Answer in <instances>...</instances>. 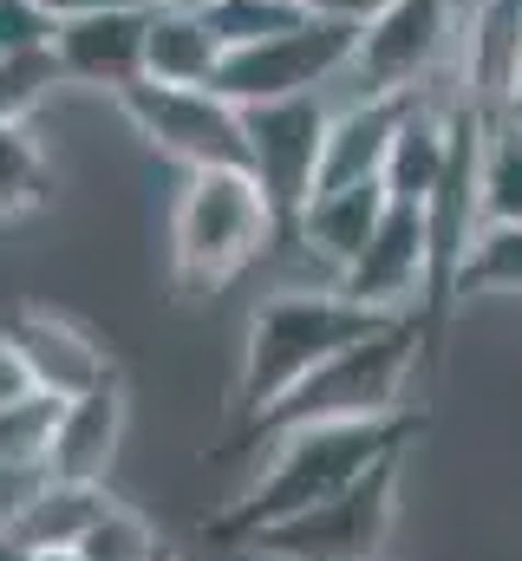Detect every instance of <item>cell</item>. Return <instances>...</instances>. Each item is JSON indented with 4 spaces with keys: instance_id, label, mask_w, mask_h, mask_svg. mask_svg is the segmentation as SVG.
<instances>
[{
    "instance_id": "1",
    "label": "cell",
    "mask_w": 522,
    "mask_h": 561,
    "mask_svg": "<svg viewBox=\"0 0 522 561\" xmlns=\"http://www.w3.org/2000/svg\"><path fill=\"white\" fill-rule=\"evenodd\" d=\"M411 437H418V412L274 431V437H268V463L256 470V483L216 516V542H249L261 529H274V523H287V516L327 503V496H340V490L360 483L366 470L405 457Z\"/></svg>"
},
{
    "instance_id": "2",
    "label": "cell",
    "mask_w": 522,
    "mask_h": 561,
    "mask_svg": "<svg viewBox=\"0 0 522 561\" xmlns=\"http://www.w3.org/2000/svg\"><path fill=\"white\" fill-rule=\"evenodd\" d=\"M398 313H373L360 300H347L340 287H287L274 300H261L242 340V373H236V399L242 412L261 419L281 392H294L320 359H333L340 346L379 333Z\"/></svg>"
},
{
    "instance_id": "3",
    "label": "cell",
    "mask_w": 522,
    "mask_h": 561,
    "mask_svg": "<svg viewBox=\"0 0 522 561\" xmlns=\"http://www.w3.org/2000/svg\"><path fill=\"white\" fill-rule=\"evenodd\" d=\"M418 346H424L418 313H398L379 333H366V340L340 346L333 359H320L294 392H281V399L249 424H256L261 437H274V431H300V424H353V419L411 412V405H405V386H411Z\"/></svg>"
},
{
    "instance_id": "4",
    "label": "cell",
    "mask_w": 522,
    "mask_h": 561,
    "mask_svg": "<svg viewBox=\"0 0 522 561\" xmlns=\"http://www.w3.org/2000/svg\"><path fill=\"white\" fill-rule=\"evenodd\" d=\"M281 236L274 203L261 196V183L242 163H216V170H190L177 216H170V262L183 287H223L249 262L268 255V242Z\"/></svg>"
},
{
    "instance_id": "5",
    "label": "cell",
    "mask_w": 522,
    "mask_h": 561,
    "mask_svg": "<svg viewBox=\"0 0 522 561\" xmlns=\"http://www.w3.org/2000/svg\"><path fill=\"white\" fill-rule=\"evenodd\" d=\"M464 0H392L360 26V53L347 72V99H418L438 92L444 66H457Z\"/></svg>"
},
{
    "instance_id": "6",
    "label": "cell",
    "mask_w": 522,
    "mask_h": 561,
    "mask_svg": "<svg viewBox=\"0 0 522 561\" xmlns=\"http://www.w3.org/2000/svg\"><path fill=\"white\" fill-rule=\"evenodd\" d=\"M353 53H360V26H353V20L307 13L300 26L274 33V39H256V46L223 53V66H216V92H223L229 105L307 99V92L327 99L333 85H347Z\"/></svg>"
},
{
    "instance_id": "7",
    "label": "cell",
    "mask_w": 522,
    "mask_h": 561,
    "mask_svg": "<svg viewBox=\"0 0 522 561\" xmlns=\"http://www.w3.org/2000/svg\"><path fill=\"white\" fill-rule=\"evenodd\" d=\"M392 516H398V457L347 483L340 496L249 536L242 549L256 561H373L392 536Z\"/></svg>"
},
{
    "instance_id": "8",
    "label": "cell",
    "mask_w": 522,
    "mask_h": 561,
    "mask_svg": "<svg viewBox=\"0 0 522 561\" xmlns=\"http://www.w3.org/2000/svg\"><path fill=\"white\" fill-rule=\"evenodd\" d=\"M118 112L130 131L150 144L157 157L183 163V170H216V163H242V105H229L216 85H157L137 79L118 92Z\"/></svg>"
},
{
    "instance_id": "9",
    "label": "cell",
    "mask_w": 522,
    "mask_h": 561,
    "mask_svg": "<svg viewBox=\"0 0 522 561\" xmlns=\"http://www.w3.org/2000/svg\"><path fill=\"white\" fill-rule=\"evenodd\" d=\"M327 125H333V105H327L320 92L242 105V170L261 183V196L274 203L281 222H287V216L314 196V183H320Z\"/></svg>"
},
{
    "instance_id": "10",
    "label": "cell",
    "mask_w": 522,
    "mask_h": 561,
    "mask_svg": "<svg viewBox=\"0 0 522 561\" xmlns=\"http://www.w3.org/2000/svg\"><path fill=\"white\" fill-rule=\"evenodd\" d=\"M340 294L373 307V313H418V300L438 294L431 268V222L418 203H386L379 229L366 236V249L353 255V268L340 275Z\"/></svg>"
},
{
    "instance_id": "11",
    "label": "cell",
    "mask_w": 522,
    "mask_h": 561,
    "mask_svg": "<svg viewBox=\"0 0 522 561\" xmlns=\"http://www.w3.org/2000/svg\"><path fill=\"white\" fill-rule=\"evenodd\" d=\"M144 20H150V0L59 20V26H53L59 79H66V85H86V92H105V99L130 92V85L144 79Z\"/></svg>"
},
{
    "instance_id": "12",
    "label": "cell",
    "mask_w": 522,
    "mask_h": 561,
    "mask_svg": "<svg viewBox=\"0 0 522 561\" xmlns=\"http://www.w3.org/2000/svg\"><path fill=\"white\" fill-rule=\"evenodd\" d=\"M457 66H464V105L484 118L522 105V0H464V33H457Z\"/></svg>"
},
{
    "instance_id": "13",
    "label": "cell",
    "mask_w": 522,
    "mask_h": 561,
    "mask_svg": "<svg viewBox=\"0 0 522 561\" xmlns=\"http://www.w3.org/2000/svg\"><path fill=\"white\" fill-rule=\"evenodd\" d=\"M386 183H333V190H314L281 229H294V242L314 255V268L327 287H340V275L353 268V255L366 249V236L379 229L386 216Z\"/></svg>"
},
{
    "instance_id": "14",
    "label": "cell",
    "mask_w": 522,
    "mask_h": 561,
    "mask_svg": "<svg viewBox=\"0 0 522 561\" xmlns=\"http://www.w3.org/2000/svg\"><path fill=\"white\" fill-rule=\"evenodd\" d=\"M7 340L20 346L33 386L53 392V399H79V392H99V386L118 379L112 353H105L79 320H66V313H20V320L7 327Z\"/></svg>"
},
{
    "instance_id": "15",
    "label": "cell",
    "mask_w": 522,
    "mask_h": 561,
    "mask_svg": "<svg viewBox=\"0 0 522 561\" xmlns=\"http://www.w3.org/2000/svg\"><path fill=\"white\" fill-rule=\"evenodd\" d=\"M118 444H125V386L112 379V386L79 392V399L59 405L46 477H59V483H105V470L118 463Z\"/></svg>"
},
{
    "instance_id": "16",
    "label": "cell",
    "mask_w": 522,
    "mask_h": 561,
    "mask_svg": "<svg viewBox=\"0 0 522 561\" xmlns=\"http://www.w3.org/2000/svg\"><path fill=\"white\" fill-rule=\"evenodd\" d=\"M216 66H223V39L209 33L203 7L150 0V20H144V79H157V85H216Z\"/></svg>"
},
{
    "instance_id": "17",
    "label": "cell",
    "mask_w": 522,
    "mask_h": 561,
    "mask_svg": "<svg viewBox=\"0 0 522 561\" xmlns=\"http://www.w3.org/2000/svg\"><path fill=\"white\" fill-rule=\"evenodd\" d=\"M398 112H405V99H347V105H333L327 150H320V183H314V190H333V183H379V176H386L392 131H398Z\"/></svg>"
},
{
    "instance_id": "18",
    "label": "cell",
    "mask_w": 522,
    "mask_h": 561,
    "mask_svg": "<svg viewBox=\"0 0 522 561\" xmlns=\"http://www.w3.org/2000/svg\"><path fill=\"white\" fill-rule=\"evenodd\" d=\"M105 503H112L105 483H59V477H39L33 496L20 503V516H13L7 529H13L33 556H72V549L86 542V529L99 523Z\"/></svg>"
},
{
    "instance_id": "19",
    "label": "cell",
    "mask_w": 522,
    "mask_h": 561,
    "mask_svg": "<svg viewBox=\"0 0 522 561\" xmlns=\"http://www.w3.org/2000/svg\"><path fill=\"white\" fill-rule=\"evenodd\" d=\"M477 190H484V222H522V105L484 118Z\"/></svg>"
},
{
    "instance_id": "20",
    "label": "cell",
    "mask_w": 522,
    "mask_h": 561,
    "mask_svg": "<svg viewBox=\"0 0 522 561\" xmlns=\"http://www.w3.org/2000/svg\"><path fill=\"white\" fill-rule=\"evenodd\" d=\"M59 405L53 392H26L13 405H0V470H33L46 477V450H53V424H59Z\"/></svg>"
},
{
    "instance_id": "21",
    "label": "cell",
    "mask_w": 522,
    "mask_h": 561,
    "mask_svg": "<svg viewBox=\"0 0 522 561\" xmlns=\"http://www.w3.org/2000/svg\"><path fill=\"white\" fill-rule=\"evenodd\" d=\"M451 294H522V222H484Z\"/></svg>"
},
{
    "instance_id": "22",
    "label": "cell",
    "mask_w": 522,
    "mask_h": 561,
    "mask_svg": "<svg viewBox=\"0 0 522 561\" xmlns=\"http://www.w3.org/2000/svg\"><path fill=\"white\" fill-rule=\"evenodd\" d=\"M53 190V170H46V150L33 144L26 125H0V222L13 216H33Z\"/></svg>"
},
{
    "instance_id": "23",
    "label": "cell",
    "mask_w": 522,
    "mask_h": 561,
    "mask_svg": "<svg viewBox=\"0 0 522 561\" xmlns=\"http://www.w3.org/2000/svg\"><path fill=\"white\" fill-rule=\"evenodd\" d=\"M307 13H314L307 0H209V7H203V20H209V33L223 39V53L256 46V39H274V33L300 26Z\"/></svg>"
},
{
    "instance_id": "24",
    "label": "cell",
    "mask_w": 522,
    "mask_h": 561,
    "mask_svg": "<svg viewBox=\"0 0 522 561\" xmlns=\"http://www.w3.org/2000/svg\"><path fill=\"white\" fill-rule=\"evenodd\" d=\"M72 556H79V561H163L170 549L157 542V529H150L137 510L105 503V510H99V523L86 529V542H79Z\"/></svg>"
},
{
    "instance_id": "25",
    "label": "cell",
    "mask_w": 522,
    "mask_h": 561,
    "mask_svg": "<svg viewBox=\"0 0 522 561\" xmlns=\"http://www.w3.org/2000/svg\"><path fill=\"white\" fill-rule=\"evenodd\" d=\"M53 85H66V79H59V59H53V46H33V53H13V59H0V125H26Z\"/></svg>"
},
{
    "instance_id": "26",
    "label": "cell",
    "mask_w": 522,
    "mask_h": 561,
    "mask_svg": "<svg viewBox=\"0 0 522 561\" xmlns=\"http://www.w3.org/2000/svg\"><path fill=\"white\" fill-rule=\"evenodd\" d=\"M53 46V20L39 13V0H0V59Z\"/></svg>"
},
{
    "instance_id": "27",
    "label": "cell",
    "mask_w": 522,
    "mask_h": 561,
    "mask_svg": "<svg viewBox=\"0 0 522 561\" xmlns=\"http://www.w3.org/2000/svg\"><path fill=\"white\" fill-rule=\"evenodd\" d=\"M26 392H33V373H26L20 346L0 333V405H13V399H26Z\"/></svg>"
},
{
    "instance_id": "28",
    "label": "cell",
    "mask_w": 522,
    "mask_h": 561,
    "mask_svg": "<svg viewBox=\"0 0 522 561\" xmlns=\"http://www.w3.org/2000/svg\"><path fill=\"white\" fill-rule=\"evenodd\" d=\"M314 13H327V20H353V26H366V20H379L392 0H307Z\"/></svg>"
},
{
    "instance_id": "29",
    "label": "cell",
    "mask_w": 522,
    "mask_h": 561,
    "mask_svg": "<svg viewBox=\"0 0 522 561\" xmlns=\"http://www.w3.org/2000/svg\"><path fill=\"white\" fill-rule=\"evenodd\" d=\"M105 7H130V0H39V13L59 26V20H79V13H105Z\"/></svg>"
},
{
    "instance_id": "30",
    "label": "cell",
    "mask_w": 522,
    "mask_h": 561,
    "mask_svg": "<svg viewBox=\"0 0 522 561\" xmlns=\"http://www.w3.org/2000/svg\"><path fill=\"white\" fill-rule=\"evenodd\" d=\"M0 561H39V556H33V549L13 536V529H0Z\"/></svg>"
},
{
    "instance_id": "31",
    "label": "cell",
    "mask_w": 522,
    "mask_h": 561,
    "mask_svg": "<svg viewBox=\"0 0 522 561\" xmlns=\"http://www.w3.org/2000/svg\"><path fill=\"white\" fill-rule=\"evenodd\" d=\"M39 561H79V556H39Z\"/></svg>"
},
{
    "instance_id": "32",
    "label": "cell",
    "mask_w": 522,
    "mask_h": 561,
    "mask_svg": "<svg viewBox=\"0 0 522 561\" xmlns=\"http://www.w3.org/2000/svg\"><path fill=\"white\" fill-rule=\"evenodd\" d=\"M183 7H209V0H183Z\"/></svg>"
},
{
    "instance_id": "33",
    "label": "cell",
    "mask_w": 522,
    "mask_h": 561,
    "mask_svg": "<svg viewBox=\"0 0 522 561\" xmlns=\"http://www.w3.org/2000/svg\"><path fill=\"white\" fill-rule=\"evenodd\" d=\"M163 561H170V556H163Z\"/></svg>"
}]
</instances>
